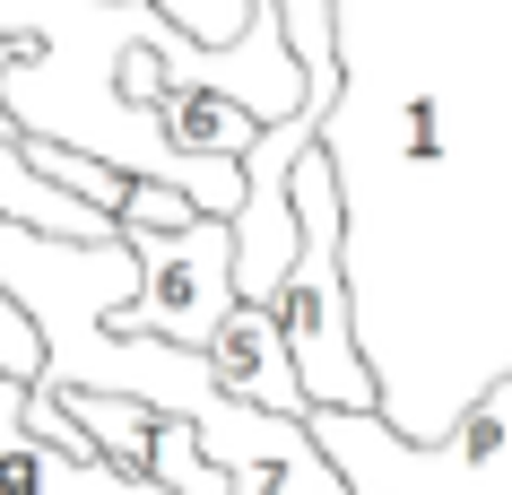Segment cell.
Listing matches in <instances>:
<instances>
[{
  "mask_svg": "<svg viewBox=\"0 0 512 495\" xmlns=\"http://www.w3.org/2000/svg\"><path fill=\"white\" fill-rule=\"evenodd\" d=\"M0 35L18 44V70H9V113L27 139H53V148H79V157L131 174V183H165L183 192L200 218H243V165L226 157H183L165 113H139L122 96V70L139 53L174 61V87H200L209 96L217 53H200L183 27H165L148 0H0Z\"/></svg>",
  "mask_w": 512,
  "mask_h": 495,
  "instance_id": "7a4b0ae2",
  "label": "cell"
},
{
  "mask_svg": "<svg viewBox=\"0 0 512 495\" xmlns=\"http://www.w3.org/2000/svg\"><path fill=\"white\" fill-rule=\"evenodd\" d=\"M313 443L348 495H512V383H495L443 443H408L348 409H313Z\"/></svg>",
  "mask_w": 512,
  "mask_h": 495,
  "instance_id": "3957f363",
  "label": "cell"
},
{
  "mask_svg": "<svg viewBox=\"0 0 512 495\" xmlns=\"http://www.w3.org/2000/svg\"><path fill=\"white\" fill-rule=\"evenodd\" d=\"M165 27H183L200 53H226V44H243V27H252V9L261 0H148Z\"/></svg>",
  "mask_w": 512,
  "mask_h": 495,
  "instance_id": "7c38bea8",
  "label": "cell"
},
{
  "mask_svg": "<svg viewBox=\"0 0 512 495\" xmlns=\"http://www.w3.org/2000/svg\"><path fill=\"white\" fill-rule=\"evenodd\" d=\"M139 270V304L113 313V339H165V348H200L209 357L217 330L243 313V287H235V226L226 218H200L191 235H131Z\"/></svg>",
  "mask_w": 512,
  "mask_h": 495,
  "instance_id": "277c9868",
  "label": "cell"
},
{
  "mask_svg": "<svg viewBox=\"0 0 512 495\" xmlns=\"http://www.w3.org/2000/svg\"><path fill=\"white\" fill-rule=\"evenodd\" d=\"M157 113H165V131H174V148H183V157H226V165H243L261 139H270L243 105H226V96H200V87H165V105H157Z\"/></svg>",
  "mask_w": 512,
  "mask_h": 495,
  "instance_id": "ba28073f",
  "label": "cell"
},
{
  "mask_svg": "<svg viewBox=\"0 0 512 495\" xmlns=\"http://www.w3.org/2000/svg\"><path fill=\"white\" fill-rule=\"evenodd\" d=\"M27 165L44 174V183H61L70 200H87L96 218H113L122 226V209H131V174H113V165H96V157H79V148H53V139H27Z\"/></svg>",
  "mask_w": 512,
  "mask_h": 495,
  "instance_id": "30bf717a",
  "label": "cell"
},
{
  "mask_svg": "<svg viewBox=\"0 0 512 495\" xmlns=\"http://www.w3.org/2000/svg\"><path fill=\"white\" fill-rule=\"evenodd\" d=\"M191 226H200V209L183 192H165V183H139L131 209H122V235H191Z\"/></svg>",
  "mask_w": 512,
  "mask_h": 495,
  "instance_id": "4fadbf2b",
  "label": "cell"
},
{
  "mask_svg": "<svg viewBox=\"0 0 512 495\" xmlns=\"http://www.w3.org/2000/svg\"><path fill=\"white\" fill-rule=\"evenodd\" d=\"M322 157L382 426L443 443L512 383V0H339Z\"/></svg>",
  "mask_w": 512,
  "mask_h": 495,
  "instance_id": "6da1fadb",
  "label": "cell"
},
{
  "mask_svg": "<svg viewBox=\"0 0 512 495\" xmlns=\"http://www.w3.org/2000/svg\"><path fill=\"white\" fill-rule=\"evenodd\" d=\"M148 478H157L165 495H235V478H226V469L200 452V435H191V426H174V417H165V435H157Z\"/></svg>",
  "mask_w": 512,
  "mask_h": 495,
  "instance_id": "8fae6325",
  "label": "cell"
},
{
  "mask_svg": "<svg viewBox=\"0 0 512 495\" xmlns=\"http://www.w3.org/2000/svg\"><path fill=\"white\" fill-rule=\"evenodd\" d=\"M0 218L35 226V235H53V244H113V235H122V226L96 218L87 200H70L61 183H44V174L27 165V148H0ZM0 374L27 383V391L44 383V339H35V322L9 296H0Z\"/></svg>",
  "mask_w": 512,
  "mask_h": 495,
  "instance_id": "5b68a950",
  "label": "cell"
},
{
  "mask_svg": "<svg viewBox=\"0 0 512 495\" xmlns=\"http://www.w3.org/2000/svg\"><path fill=\"white\" fill-rule=\"evenodd\" d=\"M209 365H217V383L235 391V400L287 417V426H313V391H304V374H296V348H287V322H278V313L243 304L235 322L217 330Z\"/></svg>",
  "mask_w": 512,
  "mask_h": 495,
  "instance_id": "52a82bcc",
  "label": "cell"
},
{
  "mask_svg": "<svg viewBox=\"0 0 512 495\" xmlns=\"http://www.w3.org/2000/svg\"><path fill=\"white\" fill-rule=\"evenodd\" d=\"M0 495H165L157 478H131L113 461H79L27 426V383L0 374Z\"/></svg>",
  "mask_w": 512,
  "mask_h": 495,
  "instance_id": "8992f818",
  "label": "cell"
},
{
  "mask_svg": "<svg viewBox=\"0 0 512 495\" xmlns=\"http://www.w3.org/2000/svg\"><path fill=\"white\" fill-rule=\"evenodd\" d=\"M61 400V391H53ZM61 409L79 417V435L96 443V461L113 469H131V478H148V461H157V435H165V417L157 409H139V400H105V391H70Z\"/></svg>",
  "mask_w": 512,
  "mask_h": 495,
  "instance_id": "9c48e42d",
  "label": "cell"
}]
</instances>
